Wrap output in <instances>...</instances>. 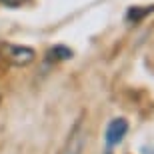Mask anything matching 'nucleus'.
Segmentation results:
<instances>
[{"mask_svg":"<svg viewBox=\"0 0 154 154\" xmlns=\"http://www.w3.org/2000/svg\"><path fill=\"white\" fill-rule=\"evenodd\" d=\"M4 6H8V8H18V6H22L26 0H0Z\"/></svg>","mask_w":154,"mask_h":154,"instance_id":"423d86ee","label":"nucleus"},{"mask_svg":"<svg viewBox=\"0 0 154 154\" xmlns=\"http://www.w3.org/2000/svg\"><path fill=\"white\" fill-rule=\"evenodd\" d=\"M34 50L28 46L10 44V42H0V58L14 66H28L34 60Z\"/></svg>","mask_w":154,"mask_h":154,"instance_id":"f257e3e1","label":"nucleus"},{"mask_svg":"<svg viewBox=\"0 0 154 154\" xmlns=\"http://www.w3.org/2000/svg\"><path fill=\"white\" fill-rule=\"evenodd\" d=\"M148 12H152V6H150V8H144V10H140V8H134V6H132L130 10H128V20H138V18H142L144 14H148Z\"/></svg>","mask_w":154,"mask_h":154,"instance_id":"39448f33","label":"nucleus"},{"mask_svg":"<svg viewBox=\"0 0 154 154\" xmlns=\"http://www.w3.org/2000/svg\"><path fill=\"white\" fill-rule=\"evenodd\" d=\"M48 54L52 58H56V60H68V58H72V50L66 48V46H54Z\"/></svg>","mask_w":154,"mask_h":154,"instance_id":"20e7f679","label":"nucleus"},{"mask_svg":"<svg viewBox=\"0 0 154 154\" xmlns=\"http://www.w3.org/2000/svg\"><path fill=\"white\" fill-rule=\"evenodd\" d=\"M84 142H86L84 124H82V120H76L74 128L70 130V136H68V140H66V146H64L62 154H82Z\"/></svg>","mask_w":154,"mask_h":154,"instance_id":"f03ea898","label":"nucleus"},{"mask_svg":"<svg viewBox=\"0 0 154 154\" xmlns=\"http://www.w3.org/2000/svg\"><path fill=\"white\" fill-rule=\"evenodd\" d=\"M126 132H128V122L124 118H114L106 126V144H108L110 148L120 144L122 138L126 136Z\"/></svg>","mask_w":154,"mask_h":154,"instance_id":"7ed1b4c3","label":"nucleus"}]
</instances>
